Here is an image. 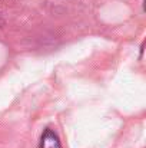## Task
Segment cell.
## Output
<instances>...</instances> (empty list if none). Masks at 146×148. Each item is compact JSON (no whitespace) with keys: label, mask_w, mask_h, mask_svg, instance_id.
Wrapping results in <instances>:
<instances>
[{"label":"cell","mask_w":146,"mask_h":148,"mask_svg":"<svg viewBox=\"0 0 146 148\" xmlns=\"http://www.w3.org/2000/svg\"><path fill=\"white\" fill-rule=\"evenodd\" d=\"M39 148H62L60 140H59V135H57L53 130L46 128L45 132L42 134Z\"/></svg>","instance_id":"1"}]
</instances>
